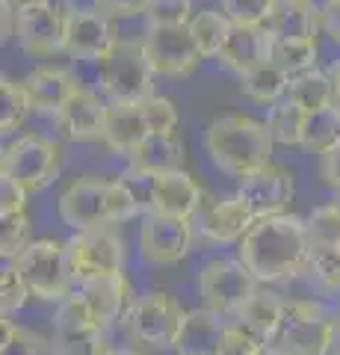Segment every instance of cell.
<instances>
[{
    "label": "cell",
    "instance_id": "44",
    "mask_svg": "<svg viewBox=\"0 0 340 355\" xmlns=\"http://www.w3.org/2000/svg\"><path fill=\"white\" fill-rule=\"evenodd\" d=\"M263 343H267V340H260L258 335H251L246 326H228L219 355H258L263 349Z\"/></svg>",
    "mask_w": 340,
    "mask_h": 355
},
{
    "label": "cell",
    "instance_id": "38",
    "mask_svg": "<svg viewBox=\"0 0 340 355\" xmlns=\"http://www.w3.org/2000/svg\"><path fill=\"white\" fill-rule=\"evenodd\" d=\"M311 272L325 287H340V243H311Z\"/></svg>",
    "mask_w": 340,
    "mask_h": 355
},
{
    "label": "cell",
    "instance_id": "32",
    "mask_svg": "<svg viewBox=\"0 0 340 355\" xmlns=\"http://www.w3.org/2000/svg\"><path fill=\"white\" fill-rule=\"evenodd\" d=\"M287 98H293L299 107L311 110H323V107H332L334 104V86H332V77L328 71H305V74H296L290 77V92Z\"/></svg>",
    "mask_w": 340,
    "mask_h": 355
},
{
    "label": "cell",
    "instance_id": "41",
    "mask_svg": "<svg viewBox=\"0 0 340 355\" xmlns=\"http://www.w3.org/2000/svg\"><path fill=\"white\" fill-rule=\"evenodd\" d=\"M27 296H30L27 282L21 279L15 263L9 261V266H3V275H0V311H3V317L15 314V311L27 302Z\"/></svg>",
    "mask_w": 340,
    "mask_h": 355
},
{
    "label": "cell",
    "instance_id": "12",
    "mask_svg": "<svg viewBox=\"0 0 340 355\" xmlns=\"http://www.w3.org/2000/svg\"><path fill=\"white\" fill-rule=\"evenodd\" d=\"M184 317H186V311L178 305V299H172L169 293L139 296L125 314L130 335L142 343H154V347H163V343L172 347Z\"/></svg>",
    "mask_w": 340,
    "mask_h": 355
},
{
    "label": "cell",
    "instance_id": "33",
    "mask_svg": "<svg viewBox=\"0 0 340 355\" xmlns=\"http://www.w3.org/2000/svg\"><path fill=\"white\" fill-rule=\"evenodd\" d=\"M228 27H231L228 15L216 12V9H199L190 21V33H193V39L204 57H219L222 42L228 36Z\"/></svg>",
    "mask_w": 340,
    "mask_h": 355
},
{
    "label": "cell",
    "instance_id": "26",
    "mask_svg": "<svg viewBox=\"0 0 340 355\" xmlns=\"http://www.w3.org/2000/svg\"><path fill=\"white\" fill-rule=\"evenodd\" d=\"M240 92H243L246 98H251V101L258 104H278L281 98H287L290 92V74L281 69V65H276L272 60L255 65L251 71H246L243 77H240Z\"/></svg>",
    "mask_w": 340,
    "mask_h": 355
},
{
    "label": "cell",
    "instance_id": "7",
    "mask_svg": "<svg viewBox=\"0 0 340 355\" xmlns=\"http://www.w3.org/2000/svg\"><path fill=\"white\" fill-rule=\"evenodd\" d=\"M0 175L12 178L27 193H39L48 184L57 181L60 175V148L39 133H27V137L15 139L9 148H3V160H0Z\"/></svg>",
    "mask_w": 340,
    "mask_h": 355
},
{
    "label": "cell",
    "instance_id": "6",
    "mask_svg": "<svg viewBox=\"0 0 340 355\" xmlns=\"http://www.w3.org/2000/svg\"><path fill=\"white\" fill-rule=\"evenodd\" d=\"M53 355H109L107 329L98 323L80 293L62 299L53 314Z\"/></svg>",
    "mask_w": 340,
    "mask_h": 355
},
{
    "label": "cell",
    "instance_id": "15",
    "mask_svg": "<svg viewBox=\"0 0 340 355\" xmlns=\"http://www.w3.org/2000/svg\"><path fill=\"white\" fill-rule=\"evenodd\" d=\"M60 219L71 231L113 225V219H109V184L95 181V178L74 181L60 196Z\"/></svg>",
    "mask_w": 340,
    "mask_h": 355
},
{
    "label": "cell",
    "instance_id": "19",
    "mask_svg": "<svg viewBox=\"0 0 340 355\" xmlns=\"http://www.w3.org/2000/svg\"><path fill=\"white\" fill-rule=\"evenodd\" d=\"M225 331L228 326L222 323V314H216V311H186L178 335L172 340V349L175 355H219Z\"/></svg>",
    "mask_w": 340,
    "mask_h": 355
},
{
    "label": "cell",
    "instance_id": "46",
    "mask_svg": "<svg viewBox=\"0 0 340 355\" xmlns=\"http://www.w3.org/2000/svg\"><path fill=\"white\" fill-rule=\"evenodd\" d=\"M151 0H98V9L109 18H136L148 12Z\"/></svg>",
    "mask_w": 340,
    "mask_h": 355
},
{
    "label": "cell",
    "instance_id": "53",
    "mask_svg": "<svg viewBox=\"0 0 340 355\" xmlns=\"http://www.w3.org/2000/svg\"><path fill=\"white\" fill-rule=\"evenodd\" d=\"M334 205H337V207H340V193H337V202H334Z\"/></svg>",
    "mask_w": 340,
    "mask_h": 355
},
{
    "label": "cell",
    "instance_id": "8",
    "mask_svg": "<svg viewBox=\"0 0 340 355\" xmlns=\"http://www.w3.org/2000/svg\"><path fill=\"white\" fill-rule=\"evenodd\" d=\"M258 275L249 270L243 261L219 258L211 261L199 275V291L204 299V308L216 314H240L243 305L258 293Z\"/></svg>",
    "mask_w": 340,
    "mask_h": 355
},
{
    "label": "cell",
    "instance_id": "4",
    "mask_svg": "<svg viewBox=\"0 0 340 355\" xmlns=\"http://www.w3.org/2000/svg\"><path fill=\"white\" fill-rule=\"evenodd\" d=\"M269 343L284 355H328L334 343V320L314 302H287Z\"/></svg>",
    "mask_w": 340,
    "mask_h": 355
},
{
    "label": "cell",
    "instance_id": "43",
    "mask_svg": "<svg viewBox=\"0 0 340 355\" xmlns=\"http://www.w3.org/2000/svg\"><path fill=\"white\" fill-rule=\"evenodd\" d=\"M276 0H222V12L231 24H263Z\"/></svg>",
    "mask_w": 340,
    "mask_h": 355
},
{
    "label": "cell",
    "instance_id": "39",
    "mask_svg": "<svg viewBox=\"0 0 340 355\" xmlns=\"http://www.w3.org/2000/svg\"><path fill=\"white\" fill-rule=\"evenodd\" d=\"M193 15V0H151L145 12L151 27H186Z\"/></svg>",
    "mask_w": 340,
    "mask_h": 355
},
{
    "label": "cell",
    "instance_id": "16",
    "mask_svg": "<svg viewBox=\"0 0 340 355\" xmlns=\"http://www.w3.org/2000/svg\"><path fill=\"white\" fill-rule=\"evenodd\" d=\"M243 202L255 210V216H272L284 214L293 202V175L281 166H263V169L240 178V193Z\"/></svg>",
    "mask_w": 340,
    "mask_h": 355
},
{
    "label": "cell",
    "instance_id": "25",
    "mask_svg": "<svg viewBox=\"0 0 340 355\" xmlns=\"http://www.w3.org/2000/svg\"><path fill=\"white\" fill-rule=\"evenodd\" d=\"M27 92L33 98V107L39 110H53V116H57V110L69 101L74 95V89L80 83L74 80L71 71L65 69H53V65H45V69H36L30 71V77L24 80Z\"/></svg>",
    "mask_w": 340,
    "mask_h": 355
},
{
    "label": "cell",
    "instance_id": "47",
    "mask_svg": "<svg viewBox=\"0 0 340 355\" xmlns=\"http://www.w3.org/2000/svg\"><path fill=\"white\" fill-rule=\"evenodd\" d=\"M320 24L325 30V36L334 44H340V0H325L320 6Z\"/></svg>",
    "mask_w": 340,
    "mask_h": 355
},
{
    "label": "cell",
    "instance_id": "18",
    "mask_svg": "<svg viewBox=\"0 0 340 355\" xmlns=\"http://www.w3.org/2000/svg\"><path fill=\"white\" fill-rule=\"evenodd\" d=\"M107 107H109V101H101L92 89L78 86L74 95L57 110V125L65 137L74 139V142L104 139Z\"/></svg>",
    "mask_w": 340,
    "mask_h": 355
},
{
    "label": "cell",
    "instance_id": "2",
    "mask_svg": "<svg viewBox=\"0 0 340 355\" xmlns=\"http://www.w3.org/2000/svg\"><path fill=\"white\" fill-rule=\"evenodd\" d=\"M204 148L222 172L234 178H246L263 169V166H269L276 139H272L267 121H258L243 113H231L211 121V128L204 133Z\"/></svg>",
    "mask_w": 340,
    "mask_h": 355
},
{
    "label": "cell",
    "instance_id": "21",
    "mask_svg": "<svg viewBox=\"0 0 340 355\" xmlns=\"http://www.w3.org/2000/svg\"><path fill=\"white\" fill-rule=\"evenodd\" d=\"M148 121L142 113V104L130 101H109L107 107V128H104V142L116 154L134 157L136 148L148 139Z\"/></svg>",
    "mask_w": 340,
    "mask_h": 355
},
{
    "label": "cell",
    "instance_id": "34",
    "mask_svg": "<svg viewBox=\"0 0 340 355\" xmlns=\"http://www.w3.org/2000/svg\"><path fill=\"white\" fill-rule=\"evenodd\" d=\"M30 110H33V98L27 86L3 77V83H0V130H3V137L24 125Z\"/></svg>",
    "mask_w": 340,
    "mask_h": 355
},
{
    "label": "cell",
    "instance_id": "40",
    "mask_svg": "<svg viewBox=\"0 0 340 355\" xmlns=\"http://www.w3.org/2000/svg\"><path fill=\"white\" fill-rule=\"evenodd\" d=\"M142 113H145L148 121V130L151 133H178V107L175 101L163 95H151L142 101Z\"/></svg>",
    "mask_w": 340,
    "mask_h": 355
},
{
    "label": "cell",
    "instance_id": "22",
    "mask_svg": "<svg viewBox=\"0 0 340 355\" xmlns=\"http://www.w3.org/2000/svg\"><path fill=\"white\" fill-rule=\"evenodd\" d=\"M260 27L269 39H316L323 27L320 6H314V0H276Z\"/></svg>",
    "mask_w": 340,
    "mask_h": 355
},
{
    "label": "cell",
    "instance_id": "1",
    "mask_svg": "<svg viewBox=\"0 0 340 355\" xmlns=\"http://www.w3.org/2000/svg\"><path fill=\"white\" fill-rule=\"evenodd\" d=\"M308 225L293 214L260 216L240 240V261L258 275V282H281L296 275L308 266Z\"/></svg>",
    "mask_w": 340,
    "mask_h": 355
},
{
    "label": "cell",
    "instance_id": "30",
    "mask_svg": "<svg viewBox=\"0 0 340 355\" xmlns=\"http://www.w3.org/2000/svg\"><path fill=\"white\" fill-rule=\"evenodd\" d=\"M305 116H308V110L299 107L293 98H281L278 104L269 107L267 128L272 133V139H276V146H302Z\"/></svg>",
    "mask_w": 340,
    "mask_h": 355
},
{
    "label": "cell",
    "instance_id": "27",
    "mask_svg": "<svg viewBox=\"0 0 340 355\" xmlns=\"http://www.w3.org/2000/svg\"><path fill=\"white\" fill-rule=\"evenodd\" d=\"M284 308H287V302H281L278 293H269L258 287V293L243 305V311L237 317H240V326H246L251 335H258L260 340L269 343L284 320Z\"/></svg>",
    "mask_w": 340,
    "mask_h": 355
},
{
    "label": "cell",
    "instance_id": "11",
    "mask_svg": "<svg viewBox=\"0 0 340 355\" xmlns=\"http://www.w3.org/2000/svg\"><path fill=\"white\" fill-rule=\"evenodd\" d=\"M193 246V219L172 214H145L139 228V254L148 263L169 266L186 258Z\"/></svg>",
    "mask_w": 340,
    "mask_h": 355
},
{
    "label": "cell",
    "instance_id": "37",
    "mask_svg": "<svg viewBox=\"0 0 340 355\" xmlns=\"http://www.w3.org/2000/svg\"><path fill=\"white\" fill-rule=\"evenodd\" d=\"M51 347L45 338H39L36 331L18 329L3 317V338H0V355H48Z\"/></svg>",
    "mask_w": 340,
    "mask_h": 355
},
{
    "label": "cell",
    "instance_id": "14",
    "mask_svg": "<svg viewBox=\"0 0 340 355\" xmlns=\"http://www.w3.org/2000/svg\"><path fill=\"white\" fill-rule=\"evenodd\" d=\"M118 44L116 21L101 9H69L65 18V53L83 62H101Z\"/></svg>",
    "mask_w": 340,
    "mask_h": 355
},
{
    "label": "cell",
    "instance_id": "31",
    "mask_svg": "<svg viewBox=\"0 0 340 355\" xmlns=\"http://www.w3.org/2000/svg\"><path fill=\"white\" fill-rule=\"evenodd\" d=\"M316 39H272L269 42V60L281 65L290 77L316 69Z\"/></svg>",
    "mask_w": 340,
    "mask_h": 355
},
{
    "label": "cell",
    "instance_id": "35",
    "mask_svg": "<svg viewBox=\"0 0 340 355\" xmlns=\"http://www.w3.org/2000/svg\"><path fill=\"white\" fill-rule=\"evenodd\" d=\"M127 193L134 196V202L139 205V214H154V198H157V184H160V172H151V169H142V166H134L130 163V169L118 178Z\"/></svg>",
    "mask_w": 340,
    "mask_h": 355
},
{
    "label": "cell",
    "instance_id": "17",
    "mask_svg": "<svg viewBox=\"0 0 340 355\" xmlns=\"http://www.w3.org/2000/svg\"><path fill=\"white\" fill-rule=\"evenodd\" d=\"M255 210L240 196H231L222 198V202L202 205V210L193 216V225L211 243H237L246 237V231L255 225Z\"/></svg>",
    "mask_w": 340,
    "mask_h": 355
},
{
    "label": "cell",
    "instance_id": "10",
    "mask_svg": "<svg viewBox=\"0 0 340 355\" xmlns=\"http://www.w3.org/2000/svg\"><path fill=\"white\" fill-rule=\"evenodd\" d=\"M142 51H145L154 74H163V77H186L199 69L204 60V53L199 51V44H195L190 33V24L151 27L145 42H142Z\"/></svg>",
    "mask_w": 340,
    "mask_h": 355
},
{
    "label": "cell",
    "instance_id": "42",
    "mask_svg": "<svg viewBox=\"0 0 340 355\" xmlns=\"http://www.w3.org/2000/svg\"><path fill=\"white\" fill-rule=\"evenodd\" d=\"M305 225H308L311 243H340V207L325 205L320 210H314Z\"/></svg>",
    "mask_w": 340,
    "mask_h": 355
},
{
    "label": "cell",
    "instance_id": "48",
    "mask_svg": "<svg viewBox=\"0 0 340 355\" xmlns=\"http://www.w3.org/2000/svg\"><path fill=\"white\" fill-rule=\"evenodd\" d=\"M323 178H325V184H332L340 193V146L323 154Z\"/></svg>",
    "mask_w": 340,
    "mask_h": 355
},
{
    "label": "cell",
    "instance_id": "3",
    "mask_svg": "<svg viewBox=\"0 0 340 355\" xmlns=\"http://www.w3.org/2000/svg\"><path fill=\"white\" fill-rule=\"evenodd\" d=\"M15 270L21 272V279L27 282L30 293L39 299H69L74 284V266H71V254H69V243H57V240H33L27 243V249L12 258Z\"/></svg>",
    "mask_w": 340,
    "mask_h": 355
},
{
    "label": "cell",
    "instance_id": "13",
    "mask_svg": "<svg viewBox=\"0 0 340 355\" xmlns=\"http://www.w3.org/2000/svg\"><path fill=\"white\" fill-rule=\"evenodd\" d=\"M65 18H69V9L53 6V0L18 9L15 39L21 51L36 53V57H53L65 51Z\"/></svg>",
    "mask_w": 340,
    "mask_h": 355
},
{
    "label": "cell",
    "instance_id": "5",
    "mask_svg": "<svg viewBox=\"0 0 340 355\" xmlns=\"http://www.w3.org/2000/svg\"><path fill=\"white\" fill-rule=\"evenodd\" d=\"M101 86L109 101L142 104L154 95V69L142 44L118 42L101 60Z\"/></svg>",
    "mask_w": 340,
    "mask_h": 355
},
{
    "label": "cell",
    "instance_id": "45",
    "mask_svg": "<svg viewBox=\"0 0 340 355\" xmlns=\"http://www.w3.org/2000/svg\"><path fill=\"white\" fill-rule=\"evenodd\" d=\"M27 205V190L12 178L0 175V214H21Z\"/></svg>",
    "mask_w": 340,
    "mask_h": 355
},
{
    "label": "cell",
    "instance_id": "23",
    "mask_svg": "<svg viewBox=\"0 0 340 355\" xmlns=\"http://www.w3.org/2000/svg\"><path fill=\"white\" fill-rule=\"evenodd\" d=\"M202 187L195 178L184 169H169L160 172L157 184V198H154V214H172V216H186L193 219L202 210Z\"/></svg>",
    "mask_w": 340,
    "mask_h": 355
},
{
    "label": "cell",
    "instance_id": "52",
    "mask_svg": "<svg viewBox=\"0 0 340 355\" xmlns=\"http://www.w3.org/2000/svg\"><path fill=\"white\" fill-rule=\"evenodd\" d=\"M258 355H284V352H278V349H267V347H263Z\"/></svg>",
    "mask_w": 340,
    "mask_h": 355
},
{
    "label": "cell",
    "instance_id": "28",
    "mask_svg": "<svg viewBox=\"0 0 340 355\" xmlns=\"http://www.w3.org/2000/svg\"><path fill=\"white\" fill-rule=\"evenodd\" d=\"M181 160H184V146L178 133H148V139L130 157L134 166H142V169H151V172L181 169Z\"/></svg>",
    "mask_w": 340,
    "mask_h": 355
},
{
    "label": "cell",
    "instance_id": "20",
    "mask_svg": "<svg viewBox=\"0 0 340 355\" xmlns=\"http://www.w3.org/2000/svg\"><path fill=\"white\" fill-rule=\"evenodd\" d=\"M269 33L260 24H231L222 42V51H219V60L228 71L243 77L255 65L269 60Z\"/></svg>",
    "mask_w": 340,
    "mask_h": 355
},
{
    "label": "cell",
    "instance_id": "29",
    "mask_svg": "<svg viewBox=\"0 0 340 355\" xmlns=\"http://www.w3.org/2000/svg\"><path fill=\"white\" fill-rule=\"evenodd\" d=\"M340 146V110L323 107V110H311L305 116V130H302V148H308L314 154L332 151Z\"/></svg>",
    "mask_w": 340,
    "mask_h": 355
},
{
    "label": "cell",
    "instance_id": "50",
    "mask_svg": "<svg viewBox=\"0 0 340 355\" xmlns=\"http://www.w3.org/2000/svg\"><path fill=\"white\" fill-rule=\"evenodd\" d=\"M15 9H24V6H33V3H45V0H9Z\"/></svg>",
    "mask_w": 340,
    "mask_h": 355
},
{
    "label": "cell",
    "instance_id": "24",
    "mask_svg": "<svg viewBox=\"0 0 340 355\" xmlns=\"http://www.w3.org/2000/svg\"><path fill=\"white\" fill-rule=\"evenodd\" d=\"M86 305L92 308L95 320L101 323L104 329L109 323H116L122 317V311L127 314V296H130V287H127V279L125 272L118 275H101V279H89V282H80V291H78Z\"/></svg>",
    "mask_w": 340,
    "mask_h": 355
},
{
    "label": "cell",
    "instance_id": "51",
    "mask_svg": "<svg viewBox=\"0 0 340 355\" xmlns=\"http://www.w3.org/2000/svg\"><path fill=\"white\" fill-rule=\"evenodd\" d=\"M109 355H136L134 349H109Z\"/></svg>",
    "mask_w": 340,
    "mask_h": 355
},
{
    "label": "cell",
    "instance_id": "9",
    "mask_svg": "<svg viewBox=\"0 0 340 355\" xmlns=\"http://www.w3.org/2000/svg\"><path fill=\"white\" fill-rule=\"evenodd\" d=\"M69 254L78 284L89 279H101V275L125 272V246L107 225L74 231V240L69 243Z\"/></svg>",
    "mask_w": 340,
    "mask_h": 355
},
{
    "label": "cell",
    "instance_id": "36",
    "mask_svg": "<svg viewBox=\"0 0 340 355\" xmlns=\"http://www.w3.org/2000/svg\"><path fill=\"white\" fill-rule=\"evenodd\" d=\"M27 243H30V222L24 210L21 214H0V254H3V261L18 258L27 249Z\"/></svg>",
    "mask_w": 340,
    "mask_h": 355
},
{
    "label": "cell",
    "instance_id": "49",
    "mask_svg": "<svg viewBox=\"0 0 340 355\" xmlns=\"http://www.w3.org/2000/svg\"><path fill=\"white\" fill-rule=\"evenodd\" d=\"M328 77H332V86H334V107L340 110V60L328 65Z\"/></svg>",
    "mask_w": 340,
    "mask_h": 355
}]
</instances>
